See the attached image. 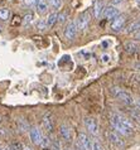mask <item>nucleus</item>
Listing matches in <instances>:
<instances>
[{
	"label": "nucleus",
	"instance_id": "nucleus-20",
	"mask_svg": "<svg viewBox=\"0 0 140 150\" xmlns=\"http://www.w3.org/2000/svg\"><path fill=\"white\" fill-rule=\"evenodd\" d=\"M9 16H10L9 9H6V8H1V9H0V20L6 22V20L9 19Z\"/></svg>",
	"mask_w": 140,
	"mask_h": 150
},
{
	"label": "nucleus",
	"instance_id": "nucleus-9",
	"mask_svg": "<svg viewBox=\"0 0 140 150\" xmlns=\"http://www.w3.org/2000/svg\"><path fill=\"white\" fill-rule=\"evenodd\" d=\"M107 139L109 141L112 145H115L116 148H120L124 145V143H122V140L120 139V136H119L116 132H114V131H107Z\"/></svg>",
	"mask_w": 140,
	"mask_h": 150
},
{
	"label": "nucleus",
	"instance_id": "nucleus-26",
	"mask_svg": "<svg viewBox=\"0 0 140 150\" xmlns=\"http://www.w3.org/2000/svg\"><path fill=\"white\" fill-rule=\"evenodd\" d=\"M92 150H104V148L98 141H92Z\"/></svg>",
	"mask_w": 140,
	"mask_h": 150
},
{
	"label": "nucleus",
	"instance_id": "nucleus-12",
	"mask_svg": "<svg viewBox=\"0 0 140 150\" xmlns=\"http://www.w3.org/2000/svg\"><path fill=\"white\" fill-rule=\"evenodd\" d=\"M42 125L44 127V130H47L48 132H52L53 131V120H52V116L47 114L44 115V117L42 120Z\"/></svg>",
	"mask_w": 140,
	"mask_h": 150
},
{
	"label": "nucleus",
	"instance_id": "nucleus-10",
	"mask_svg": "<svg viewBox=\"0 0 140 150\" xmlns=\"http://www.w3.org/2000/svg\"><path fill=\"white\" fill-rule=\"evenodd\" d=\"M78 141L80 144L83 146L85 150H92V140H90V137L86 135V134H81L78 135Z\"/></svg>",
	"mask_w": 140,
	"mask_h": 150
},
{
	"label": "nucleus",
	"instance_id": "nucleus-36",
	"mask_svg": "<svg viewBox=\"0 0 140 150\" xmlns=\"http://www.w3.org/2000/svg\"><path fill=\"white\" fill-rule=\"evenodd\" d=\"M0 150H10L9 148H4V149H0Z\"/></svg>",
	"mask_w": 140,
	"mask_h": 150
},
{
	"label": "nucleus",
	"instance_id": "nucleus-17",
	"mask_svg": "<svg viewBox=\"0 0 140 150\" xmlns=\"http://www.w3.org/2000/svg\"><path fill=\"white\" fill-rule=\"evenodd\" d=\"M47 3L54 11L61 9V6H62V0H47Z\"/></svg>",
	"mask_w": 140,
	"mask_h": 150
},
{
	"label": "nucleus",
	"instance_id": "nucleus-1",
	"mask_svg": "<svg viewBox=\"0 0 140 150\" xmlns=\"http://www.w3.org/2000/svg\"><path fill=\"white\" fill-rule=\"evenodd\" d=\"M110 122L111 125H112V127L116 130L117 132H120L121 135H125V136H129L133 134V131L129 130L124 124L121 122V116L119 114H115V112H112V114L110 115Z\"/></svg>",
	"mask_w": 140,
	"mask_h": 150
},
{
	"label": "nucleus",
	"instance_id": "nucleus-16",
	"mask_svg": "<svg viewBox=\"0 0 140 150\" xmlns=\"http://www.w3.org/2000/svg\"><path fill=\"white\" fill-rule=\"evenodd\" d=\"M125 49L127 53H135L139 51V45L135 42H126L125 43Z\"/></svg>",
	"mask_w": 140,
	"mask_h": 150
},
{
	"label": "nucleus",
	"instance_id": "nucleus-19",
	"mask_svg": "<svg viewBox=\"0 0 140 150\" xmlns=\"http://www.w3.org/2000/svg\"><path fill=\"white\" fill-rule=\"evenodd\" d=\"M18 127H19V130L22 131V132H27V131H29V125H28L25 120H23V119L18 120Z\"/></svg>",
	"mask_w": 140,
	"mask_h": 150
},
{
	"label": "nucleus",
	"instance_id": "nucleus-13",
	"mask_svg": "<svg viewBox=\"0 0 140 150\" xmlns=\"http://www.w3.org/2000/svg\"><path fill=\"white\" fill-rule=\"evenodd\" d=\"M104 11H105V5H104V3H101V1H97L96 4H95V6H93V15H95V18L96 19H100L102 14H104Z\"/></svg>",
	"mask_w": 140,
	"mask_h": 150
},
{
	"label": "nucleus",
	"instance_id": "nucleus-27",
	"mask_svg": "<svg viewBox=\"0 0 140 150\" xmlns=\"http://www.w3.org/2000/svg\"><path fill=\"white\" fill-rule=\"evenodd\" d=\"M130 115H131V117H133V119L135 120V121L140 124V115H139V114H136V112H134V111H133Z\"/></svg>",
	"mask_w": 140,
	"mask_h": 150
},
{
	"label": "nucleus",
	"instance_id": "nucleus-31",
	"mask_svg": "<svg viewBox=\"0 0 140 150\" xmlns=\"http://www.w3.org/2000/svg\"><path fill=\"white\" fill-rule=\"evenodd\" d=\"M135 38H136L138 40H140V32H138V33H135Z\"/></svg>",
	"mask_w": 140,
	"mask_h": 150
},
{
	"label": "nucleus",
	"instance_id": "nucleus-24",
	"mask_svg": "<svg viewBox=\"0 0 140 150\" xmlns=\"http://www.w3.org/2000/svg\"><path fill=\"white\" fill-rule=\"evenodd\" d=\"M33 20V14H27L23 18V23H24V25H28L30 22Z\"/></svg>",
	"mask_w": 140,
	"mask_h": 150
},
{
	"label": "nucleus",
	"instance_id": "nucleus-34",
	"mask_svg": "<svg viewBox=\"0 0 140 150\" xmlns=\"http://www.w3.org/2000/svg\"><path fill=\"white\" fill-rule=\"evenodd\" d=\"M63 150H73V149H71L69 146H64V148H63Z\"/></svg>",
	"mask_w": 140,
	"mask_h": 150
},
{
	"label": "nucleus",
	"instance_id": "nucleus-37",
	"mask_svg": "<svg viewBox=\"0 0 140 150\" xmlns=\"http://www.w3.org/2000/svg\"><path fill=\"white\" fill-rule=\"evenodd\" d=\"M1 29H3V27H1V25H0V33H1Z\"/></svg>",
	"mask_w": 140,
	"mask_h": 150
},
{
	"label": "nucleus",
	"instance_id": "nucleus-3",
	"mask_svg": "<svg viewBox=\"0 0 140 150\" xmlns=\"http://www.w3.org/2000/svg\"><path fill=\"white\" fill-rule=\"evenodd\" d=\"M83 124H85V127L91 135H97L98 132V124H97V120L93 119V117H85L83 120Z\"/></svg>",
	"mask_w": 140,
	"mask_h": 150
},
{
	"label": "nucleus",
	"instance_id": "nucleus-32",
	"mask_svg": "<svg viewBox=\"0 0 140 150\" xmlns=\"http://www.w3.org/2000/svg\"><path fill=\"white\" fill-rule=\"evenodd\" d=\"M22 150H32L29 146H27V145H23V148H22Z\"/></svg>",
	"mask_w": 140,
	"mask_h": 150
},
{
	"label": "nucleus",
	"instance_id": "nucleus-18",
	"mask_svg": "<svg viewBox=\"0 0 140 150\" xmlns=\"http://www.w3.org/2000/svg\"><path fill=\"white\" fill-rule=\"evenodd\" d=\"M140 32V20L139 22H133L129 24V27L126 29V33H135V32Z\"/></svg>",
	"mask_w": 140,
	"mask_h": 150
},
{
	"label": "nucleus",
	"instance_id": "nucleus-28",
	"mask_svg": "<svg viewBox=\"0 0 140 150\" xmlns=\"http://www.w3.org/2000/svg\"><path fill=\"white\" fill-rule=\"evenodd\" d=\"M75 150H85L83 146H82V145L80 144V141H78V140L75 143Z\"/></svg>",
	"mask_w": 140,
	"mask_h": 150
},
{
	"label": "nucleus",
	"instance_id": "nucleus-33",
	"mask_svg": "<svg viewBox=\"0 0 140 150\" xmlns=\"http://www.w3.org/2000/svg\"><path fill=\"white\" fill-rule=\"evenodd\" d=\"M135 68H136V69H139V71H140V63H138V64H135Z\"/></svg>",
	"mask_w": 140,
	"mask_h": 150
},
{
	"label": "nucleus",
	"instance_id": "nucleus-25",
	"mask_svg": "<svg viewBox=\"0 0 140 150\" xmlns=\"http://www.w3.org/2000/svg\"><path fill=\"white\" fill-rule=\"evenodd\" d=\"M66 20H67V13H61V14H58V23L59 24H63Z\"/></svg>",
	"mask_w": 140,
	"mask_h": 150
},
{
	"label": "nucleus",
	"instance_id": "nucleus-22",
	"mask_svg": "<svg viewBox=\"0 0 140 150\" xmlns=\"http://www.w3.org/2000/svg\"><path fill=\"white\" fill-rule=\"evenodd\" d=\"M24 4H25L29 8H33V6H37V4H38V0H23Z\"/></svg>",
	"mask_w": 140,
	"mask_h": 150
},
{
	"label": "nucleus",
	"instance_id": "nucleus-7",
	"mask_svg": "<svg viewBox=\"0 0 140 150\" xmlns=\"http://www.w3.org/2000/svg\"><path fill=\"white\" fill-rule=\"evenodd\" d=\"M59 135L64 140V141H71L72 139V131H71V127L68 126V125H66V124H62L59 126Z\"/></svg>",
	"mask_w": 140,
	"mask_h": 150
},
{
	"label": "nucleus",
	"instance_id": "nucleus-2",
	"mask_svg": "<svg viewBox=\"0 0 140 150\" xmlns=\"http://www.w3.org/2000/svg\"><path fill=\"white\" fill-rule=\"evenodd\" d=\"M111 92H112V95L117 100H120L121 102L126 103V105H133L134 103L133 96H131L129 92H126V91H122L121 88H116V87H115V88L111 90Z\"/></svg>",
	"mask_w": 140,
	"mask_h": 150
},
{
	"label": "nucleus",
	"instance_id": "nucleus-14",
	"mask_svg": "<svg viewBox=\"0 0 140 150\" xmlns=\"http://www.w3.org/2000/svg\"><path fill=\"white\" fill-rule=\"evenodd\" d=\"M37 13H38L39 15H44L48 11V3L47 0H38V4H37Z\"/></svg>",
	"mask_w": 140,
	"mask_h": 150
},
{
	"label": "nucleus",
	"instance_id": "nucleus-23",
	"mask_svg": "<svg viewBox=\"0 0 140 150\" xmlns=\"http://www.w3.org/2000/svg\"><path fill=\"white\" fill-rule=\"evenodd\" d=\"M22 148H23V145L19 144V143H11L9 145V149L10 150H22Z\"/></svg>",
	"mask_w": 140,
	"mask_h": 150
},
{
	"label": "nucleus",
	"instance_id": "nucleus-30",
	"mask_svg": "<svg viewBox=\"0 0 140 150\" xmlns=\"http://www.w3.org/2000/svg\"><path fill=\"white\" fill-rule=\"evenodd\" d=\"M109 59H110V57H109L107 54H104V56H102V61H104L105 63H106V62H109Z\"/></svg>",
	"mask_w": 140,
	"mask_h": 150
},
{
	"label": "nucleus",
	"instance_id": "nucleus-8",
	"mask_svg": "<svg viewBox=\"0 0 140 150\" xmlns=\"http://www.w3.org/2000/svg\"><path fill=\"white\" fill-rule=\"evenodd\" d=\"M104 15H105V18L107 20H114L115 18H117L119 16V9L116 6H114V5H109L105 9Z\"/></svg>",
	"mask_w": 140,
	"mask_h": 150
},
{
	"label": "nucleus",
	"instance_id": "nucleus-35",
	"mask_svg": "<svg viewBox=\"0 0 140 150\" xmlns=\"http://www.w3.org/2000/svg\"><path fill=\"white\" fill-rule=\"evenodd\" d=\"M138 105H139V107H140V97L138 98Z\"/></svg>",
	"mask_w": 140,
	"mask_h": 150
},
{
	"label": "nucleus",
	"instance_id": "nucleus-4",
	"mask_svg": "<svg viewBox=\"0 0 140 150\" xmlns=\"http://www.w3.org/2000/svg\"><path fill=\"white\" fill-rule=\"evenodd\" d=\"M77 32H78V28H77V24L75 20L69 22L67 25H66V29H64V35L66 38L68 40H73L77 37Z\"/></svg>",
	"mask_w": 140,
	"mask_h": 150
},
{
	"label": "nucleus",
	"instance_id": "nucleus-11",
	"mask_svg": "<svg viewBox=\"0 0 140 150\" xmlns=\"http://www.w3.org/2000/svg\"><path fill=\"white\" fill-rule=\"evenodd\" d=\"M124 24H125V16L119 15L117 18H115L112 20V23H111V29L115 32H117V30H120V29H122Z\"/></svg>",
	"mask_w": 140,
	"mask_h": 150
},
{
	"label": "nucleus",
	"instance_id": "nucleus-29",
	"mask_svg": "<svg viewBox=\"0 0 140 150\" xmlns=\"http://www.w3.org/2000/svg\"><path fill=\"white\" fill-rule=\"evenodd\" d=\"M124 0H111V5H119V4H122Z\"/></svg>",
	"mask_w": 140,
	"mask_h": 150
},
{
	"label": "nucleus",
	"instance_id": "nucleus-15",
	"mask_svg": "<svg viewBox=\"0 0 140 150\" xmlns=\"http://www.w3.org/2000/svg\"><path fill=\"white\" fill-rule=\"evenodd\" d=\"M46 22H47V27L48 28L53 27L57 22H58V14H57L56 11H54V13H51V14L48 15V18L46 19Z\"/></svg>",
	"mask_w": 140,
	"mask_h": 150
},
{
	"label": "nucleus",
	"instance_id": "nucleus-21",
	"mask_svg": "<svg viewBox=\"0 0 140 150\" xmlns=\"http://www.w3.org/2000/svg\"><path fill=\"white\" fill-rule=\"evenodd\" d=\"M37 28H38L39 30H46V29L48 28L47 27V22L44 19H39L38 22H37Z\"/></svg>",
	"mask_w": 140,
	"mask_h": 150
},
{
	"label": "nucleus",
	"instance_id": "nucleus-6",
	"mask_svg": "<svg viewBox=\"0 0 140 150\" xmlns=\"http://www.w3.org/2000/svg\"><path fill=\"white\" fill-rule=\"evenodd\" d=\"M88 23H90V15H88L87 11L80 14L78 15V18H77V20H76L77 28L80 29V30H85V29H87Z\"/></svg>",
	"mask_w": 140,
	"mask_h": 150
},
{
	"label": "nucleus",
	"instance_id": "nucleus-5",
	"mask_svg": "<svg viewBox=\"0 0 140 150\" xmlns=\"http://www.w3.org/2000/svg\"><path fill=\"white\" fill-rule=\"evenodd\" d=\"M29 136H30L32 143L35 145H40V143H42V140H43L42 132H40V130L37 126H33L29 129Z\"/></svg>",
	"mask_w": 140,
	"mask_h": 150
}]
</instances>
